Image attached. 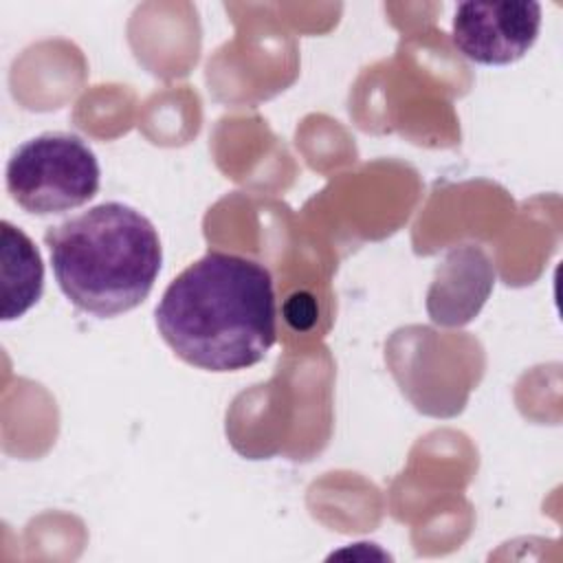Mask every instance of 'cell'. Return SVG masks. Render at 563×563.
Segmentation results:
<instances>
[{
  "label": "cell",
  "instance_id": "1",
  "mask_svg": "<svg viewBox=\"0 0 563 563\" xmlns=\"http://www.w3.org/2000/svg\"><path fill=\"white\" fill-rule=\"evenodd\" d=\"M154 317L185 363L207 372L246 369L277 339L273 277L255 260L209 251L172 279Z\"/></svg>",
  "mask_w": 563,
  "mask_h": 563
},
{
  "label": "cell",
  "instance_id": "2",
  "mask_svg": "<svg viewBox=\"0 0 563 563\" xmlns=\"http://www.w3.org/2000/svg\"><path fill=\"white\" fill-rule=\"evenodd\" d=\"M44 240L62 292L95 317L136 308L152 292L163 264L154 224L123 202H101L48 227Z\"/></svg>",
  "mask_w": 563,
  "mask_h": 563
},
{
  "label": "cell",
  "instance_id": "3",
  "mask_svg": "<svg viewBox=\"0 0 563 563\" xmlns=\"http://www.w3.org/2000/svg\"><path fill=\"white\" fill-rule=\"evenodd\" d=\"M101 169L95 152L70 132H44L24 141L7 163V189L29 213L51 216L95 198Z\"/></svg>",
  "mask_w": 563,
  "mask_h": 563
},
{
  "label": "cell",
  "instance_id": "4",
  "mask_svg": "<svg viewBox=\"0 0 563 563\" xmlns=\"http://www.w3.org/2000/svg\"><path fill=\"white\" fill-rule=\"evenodd\" d=\"M539 29V2H462L453 13L451 37L455 48L471 62L506 66L532 48Z\"/></svg>",
  "mask_w": 563,
  "mask_h": 563
},
{
  "label": "cell",
  "instance_id": "5",
  "mask_svg": "<svg viewBox=\"0 0 563 563\" xmlns=\"http://www.w3.org/2000/svg\"><path fill=\"white\" fill-rule=\"evenodd\" d=\"M2 246H0V277H2V321L20 319L29 308L37 303L44 290V264L40 251L31 238L2 220Z\"/></svg>",
  "mask_w": 563,
  "mask_h": 563
}]
</instances>
